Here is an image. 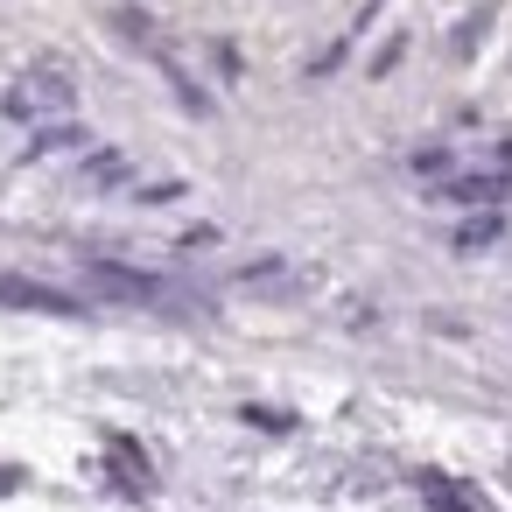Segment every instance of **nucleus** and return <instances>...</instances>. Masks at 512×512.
I'll use <instances>...</instances> for the list:
<instances>
[{
  "instance_id": "nucleus-1",
  "label": "nucleus",
  "mask_w": 512,
  "mask_h": 512,
  "mask_svg": "<svg viewBox=\"0 0 512 512\" xmlns=\"http://www.w3.org/2000/svg\"><path fill=\"white\" fill-rule=\"evenodd\" d=\"M71 106H78V85H71L64 71H22V78L8 85V99H0V113H8V120H22V127L71 120Z\"/></svg>"
},
{
  "instance_id": "nucleus-2",
  "label": "nucleus",
  "mask_w": 512,
  "mask_h": 512,
  "mask_svg": "<svg viewBox=\"0 0 512 512\" xmlns=\"http://www.w3.org/2000/svg\"><path fill=\"white\" fill-rule=\"evenodd\" d=\"M85 281L113 302H169L162 274H141V267H120V260H85Z\"/></svg>"
},
{
  "instance_id": "nucleus-3",
  "label": "nucleus",
  "mask_w": 512,
  "mask_h": 512,
  "mask_svg": "<svg viewBox=\"0 0 512 512\" xmlns=\"http://www.w3.org/2000/svg\"><path fill=\"white\" fill-rule=\"evenodd\" d=\"M0 302H8V309H36V316H78V295L22 281V274H0Z\"/></svg>"
},
{
  "instance_id": "nucleus-4",
  "label": "nucleus",
  "mask_w": 512,
  "mask_h": 512,
  "mask_svg": "<svg viewBox=\"0 0 512 512\" xmlns=\"http://www.w3.org/2000/svg\"><path fill=\"white\" fill-rule=\"evenodd\" d=\"M435 197H442V204H498V197H512V169H470V176H449V183H435Z\"/></svg>"
},
{
  "instance_id": "nucleus-5",
  "label": "nucleus",
  "mask_w": 512,
  "mask_h": 512,
  "mask_svg": "<svg viewBox=\"0 0 512 512\" xmlns=\"http://www.w3.org/2000/svg\"><path fill=\"white\" fill-rule=\"evenodd\" d=\"M505 225H498V211H477L470 225H456V253H477V246H491Z\"/></svg>"
},
{
  "instance_id": "nucleus-6",
  "label": "nucleus",
  "mask_w": 512,
  "mask_h": 512,
  "mask_svg": "<svg viewBox=\"0 0 512 512\" xmlns=\"http://www.w3.org/2000/svg\"><path fill=\"white\" fill-rule=\"evenodd\" d=\"M421 491H428V505H435V512H477V498H470V491H456V484H442V477H421Z\"/></svg>"
},
{
  "instance_id": "nucleus-7",
  "label": "nucleus",
  "mask_w": 512,
  "mask_h": 512,
  "mask_svg": "<svg viewBox=\"0 0 512 512\" xmlns=\"http://www.w3.org/2000/svg\"><path fill=\"white\" fill-rule=\"evenodd\" d=\"M85 183H92V190H120V183H127V162H120V155H92V162H85Z\"/></svg>"
}]
</instances>
